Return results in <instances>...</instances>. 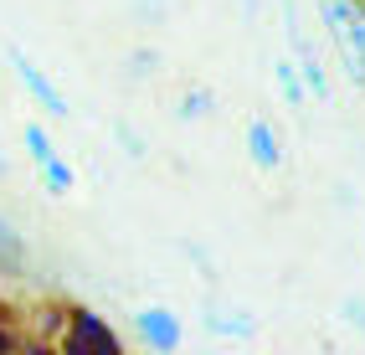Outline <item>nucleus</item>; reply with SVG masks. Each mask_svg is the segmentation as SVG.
Segmentation results:
<instances>
[{
	"instance_id": "f257e3e1",
	"label": "nucleus",
	"mask_w": 365,
	"mask_h": 355,
	"mask_svg": "<svg viewBox=\"0 0 365 355\" xmlns=\"http://www.w3.org/2000/svg\"><path fill=\"white\" fill-rule=\"evenodd\" d=\"M319 16H324V26L339 46V57H345L350 83L365 88V11L355 0H319Z\"/></svg>"
},
{
	"instance_id": "f03ea898",
	"label": "nucleus",
	"mask_w": 365,
	"mask_h": 355,
	"mask_svg": "<svg viewBox=\"0 0 365 355\" xmlns=\"http://www.w3.org/2000/svg\"><path fill=\"white\" fill-rule=\"evenodd\" d=\"M6 57H11V67H16L21 88H26L31 98H36V108H41L46 118H67V113H72V108H67V93H62L52 78H46V67H36L31 52H21V46L11 41V46H6Z\"/></svg>"
},
{
	"instance_id": "7ed1b4c3",
	"label": "nucleus",
	"mask_w": 365,
	"mask_h": 355,
	"mask_svg": "<svg viewBox=\"0 0 365 355\" xmlns=\"http://www.w3.org/2000/svg\"><path fill=\"white\" fill-rule=\"evenodd\" d=\"M134 335L150 350H180L185 324H180V314L170 309V304H144V309H134Z\"/></svg>"
},
{
	"instance_id": "20e7f679",
	"label": "nucleus",
	"mask_w": 365,
	"mask_h": 355,
	"mask_svg": "<svg viewBox=\"0 0 365 355\" xmlns=\"http://www.w3.org/2000/svg\"><path fill=\"white\" fill-rule=\"evenodd\" d=\"M247 160L257 170H278L283 165V139H278V129L267 124V118H252L247 124Z\"/></svg>"
},
{
	"instance_id": "39448f33",
	"label": "nucleus",
	"mask_w": 365,
	"mask_h": 355,
	"mask_svg": "<svg viewBox=\"0 0 365 355\" xmlns=\"http://www.w3.org/2000/svg\"><path fill=\"white\" fill-rule=\"evenodd\" d=\"M201 324L211 329V335H232V340L257 335V319H252V314H242V309H206Z\"/></svg>"
},
{
	"instance_id": "423d86ee",
	"label": "nucleus",
	"mask_w": 365,
	"mask_h": 355,
	"mask_svg": "<svg viewBox=\"0 0 365 355\" xmlns=\"http://www.w3.org/2000/svg\"><path fill=\"white\" fill-rule=\"evenodd\" d=\"M36 170H41V185H46L52 196H67V191H78V170H72V165H67L62 155H52L46 165H36Z\"/></svg>"
},
{
	"instance_id": "0eeeda50",
	"label": "nucleus",
	"mask_w": 365,
	"mask_h": 355,
	"mask_svg": "<svg viewBox=\"0 0 365 355\" xmlns=\"http://www.w3.org/2000/svg\"><path fill=\"white\" fill-rule=\"evenodd\" d=\"M273 78H278V88H283V98H288V108H304V98H309V88H304V78H299V62H288V57H278V62H273Z\"/></svg>"
},
{
	"instance_id": "6e6552de",
	"label": "nucleus",
	"mask_w": 365,
	"mask_h": 355,
	"mask_svg": "<svg viewBox=\"0 0 365 355\" xmlns=\"http://www.w3.org/2000/svg\"><path fill=\"white\" fill-rule=\"evenodd\" d=\"M21 139H26V155H31V165H46L57 155V145H52V134H46L41 124H26L21 129Z\"/></svg>"
},
{
	"instance_id": "1a4fd4ad",
	"label": "nucleus",
	"mask_w": 365,
	"mask_h": 355,
	"mask_svg": "<svg viewBox=\"0 0 365 355\" xmlns=\"http://www.w3.org/2000/svg\"><path fill=\"white\" fill-rule=\"evenodd\" d=\"M201 113H211V93L206 88L185 93V103H180V118H201Z\"/></svg>"
},
{
	"instance_id": "9d476101",
	"label": "nucleus",
	"mask_w": 365,
	"mask_h": 355,
	"mask_svg": "<svg viewBox=\"0 0 365 355\" xmlns=\"http://www.w3.org/2000/svg\"><path fill=\"white\" fill-rule=\"evenodd\" d=\"M118 139H124V150H129V160H144V145H139V134H134L129 124H118Z\"/></svg>"
},
{
	"instance_id": "9b49d317",
	"label": "nucleus",
	"mask_w": 365,
	"mask_h": 355,
	"mask_svg": "<svg viewBox=\"0 0 365 355\" xmlns=\"http://www.w3.org/2000/svg\"><path fill=\"white\" fill-rule=\"evenodd\" d=\"M345 314H350V319L365 329V304H360V299H345Z\"/></svg>"
},
{
	"instance_id": "f8f14e48",
	"label": "nucleus",
	"mask_w": 365,
	"mask_h": 355,
	"mask_svg": "<svg viewBox=\"0 0 365 355\" xmlns=\"http://www.w3.org/2000/svg\"><path fill=\"white\" fill-rule=\"evenodd\" d=\"M6 165H11V160H6V150H0V175H6Z\"/></svg>"
}]
</instances>
